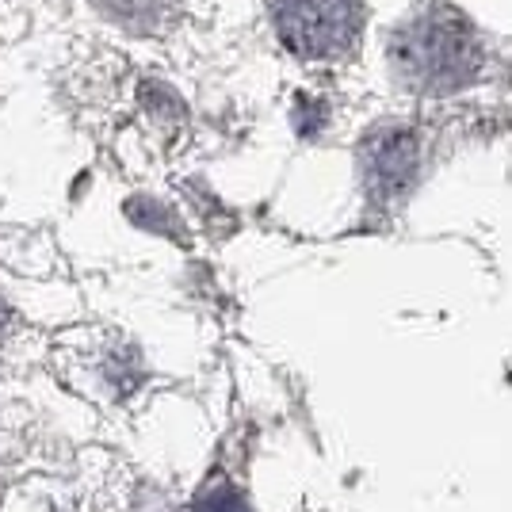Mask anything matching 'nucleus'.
<instances>
[{
	"instance_id": "obj_5",
	"label": "nucleus",
	"mask_w": 512,
	"mask_h": 512,
	"mask_svg": "<svg viewBox=\"0 0 512 512\" xmlns=\"http://www.w3.org/2000/svg\"><path fill=\"white\" fill-rule=\"evenodd\" d=\"M192 512H253V509H249L245 493H237L234 486H214V490H207L195 501Z\"/></svg>"
},
{
	"instance_id": "obj_6",
	"label": "nucleus",
	"mask_w": 512,
	"mask_h": 512,
	"mask_svg": "<svg viewBox=\"0 0 512 512\" xmlns=\"http://www.w3.org/2000/svg\"><path fill=\"white\" fill-rule=\"evenodd\" d=\"M0 329H4V306H0Z\"/></svg>"
},
{
	"instance_id": "obj_2",
	"label": "nucleus",
	"mask_w": 512,
	"mask_h": 512,
	"mask_svg": "<svg viewBox=\"0 0 512 512\" xmlns=\"http://www.w3.org/2000/svg\"><path fill=\"white\" fill-rule=\"evenodd\" d=\"M272 20L291 54L329 62L356 46L363 16L356 0H272Z\"/></svg>"
},
{
	"instance_id": "obj_4",
	"label": "nucleus",
	"mask_w": 512,
	"mask_h": 512,
	"mask_svg": "<svg viewBox=\"0 0 512 512\" xmlns=\"http://www.w3.org/2000/svg\"><path fill=\"white\" fill-rule=\"evenodd\" d=\"M172 4L176 0H100L111 20L127 23L134 31H157L172 16Z\"/></svg>"
},
{
	"instance_id": "obj_3",
	"label": "nucleus",
	"mask_w": 512,
	"mask_h": 512,
	"mask_svg": "<svg viewBox=\"0 0 512 512\" xmlns=\"http://www.w3.org/2000/svg\"><path fill=\"white\" fill-rule=\"evenodd\" d=\"M363 165H367V184L375 192H402L413 180V165H417V146L402 130H383L367 142L363 150Z\"/></svg>"
},
{
	"instance_id": "obj_1",
	"label": "nucleus",
	"mask_w": 512,
	"mask_h": 512,
	"mask_svg": "<svg viewBox=\"0 0 512 512\" xmlns=\"http://www.w3.org/2000/svg\"><path fill=\"white\" fill-rule=\"evenodd\" d=\"M390 62L406 85L421 92H451L474 77L478 43L470 23L455 8L428 4L394 31Z\"/></svg>"
}]
</instances>
